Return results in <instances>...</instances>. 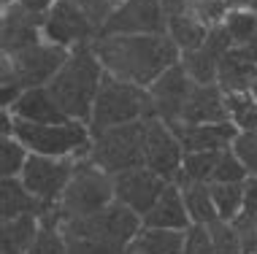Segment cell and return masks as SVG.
<instances>
[{"label": "cell", "mask_w": 257, "mask_h": 254, "mask_svg": "<svg viewBox=\"0 0 257 254\" xmlns=\"http://www.w3.org/2000/svg\"><path fill=\"white\" fill-rule=\"evenodd\" d=\"M208 30H211V27H208L200 17H195L192 11L168 19V36L176 41V46L182 52H192V49H198V46H203L206 38H208Z\"/></svg>", "instance_id": "cell-25"}, {"label": "cell", "mask_w": 257, "mask_h": 254, "mask_svg": "<svg viewBox=\"0 0 257 254\" xmlns=\"http://www.w3.org/2000/svg\"><path fill=\"white\" fill-rule=\"evenodd\" d=\"M192 219L184 205V195L179 184H168L160 200L144 216V227H163V230H190Z\"/></svg>", "instance_id": "cell-20"}, {"label": "cell", "mask_w": 257, "mask_h": 254, "mask_svg": "<svg viewBox=\"0 0 257 254\" xmlns=\"http://www.w3.org/2000/svg\"><path fill=\"white\" fill-rule=\"evenodd\" d=\"M92 49L106 73L138 87H152L168 68L182 63V49L171 36H100Z\"/></svg>", "instance_id": "cell-1"}, {"label": "cell", "mask_w": 257, "mask_h": 254, "mask_svg": "<svg viewBox=\"0 0 257 254\" xmlns=\"http://www.w3.org/2000/svg\"><path fill=\"white\" fill-rule=\"evenodd\" d=\"M52 205L41 203L30 189L25 187V181L19 176H11V178H3L0 181V211H3V222L6 219H17V216H25V214H33V216H44Z\"/></svg>", "instance_id": "cell-21"}, {"label": "cell", "mask_w": 257, "mask_h": 254, "mask_svg": "<svg viewBox=\"0 0 257 254\" xmlns=\"http://www.w3.org/2000/svg\"><path fill=\"white\" fill-rule=\"evenodd\" d=\"M27 254H68V241L60 232V227H52V224L41 222V230H38L33 246L27 249Z\"/></svg>", "instance_id": "cell-33"}, {"label": "cell", "mask_w": 257, "mask_h": 254, "mask_svg": "<svg viewBox=\"0 0 257 254\" xmlns=\"http://www.w3.org/2000/svg\"><path fill=\"white\" fill-rule=\"evenodd\" d=\"M230 122L238 130H254L257 127V98L252 92H230L225 95Z\"/></svg>", "instance_id": "cell-30"}, {"label": "cell", "mask_w": 257, "mask_h": 254, "mask_svg": "<svg viewBox=\"0 0 257 254\" xmlns=\"http://www.w3.org/2000/svg\"><path fill=\"white\" fill-rule=\"evenodd\" d=\"M11 135L30 149V154H46V157H81L89 154V143L92 133L84 122H62V125H36V122H25L14 116Z\"/></svg>", "instance_id": "cell-7"}, {"label": "cell", "mask_w": 257, "mask_h": 254, "mask_svg": "<svg viewBox=\"0 0 257 254\" xmlns=\"http://www.w3.org/2000/svg\"><path fill=\"white\" fill-rule=\"evenodd\" d=\"M141 227H144V216L136 214L130 205L114 200L106 208L95 211L89 216L62 222L60 232L65 238H95V241H106V243H116V246L130 249V243L136 241Z\"/></svg>", "instance_id": "cell-8"}, {"label": "cell", "mask_w": 257, "mask_h": 254, "mask_svg": "<svg viewBox=\"0 0 257 254\" xmlns=\"http://www.w3.org/2000/svg\"><path fill=\"white\" fill-rule=\"evenodd\" d=\"M227 36L233 38V46H244L257 36V11L254 9H233L222 19Z\"/></svg>", "instance_id": "cell-29"}, {"label": "cell", "mask_w": 257, "mask_h": 254, "mask_svg": "<svg viewBox=\"0 0 257 254\" xmlns=\"http://www.w3.org/2000/svg\"><path fill=\"white\" fill-rule=\"evenodd\" d=\"M252 95H254V98H257V81H254V87H252Z\"/></svg>", "instance_id": "cell-40"}, {"label": "cell", "mask_w": 257, "mask_h": 254, "mask_svg": "<svg viewBox=\"0 0 257 254\" xmlns=\"http://www.w3.org/2000/svg\"><path fill=\"white\" fill-rule=\"evenodd\" d=\"M95 36H98V30H95V25L89 22V17L76 0H57L46 14L44 38L57 46L73 49L79 44L95 41Z\"/></svg>", "instance_id": "cell-12"}, {"label": "cell", "mask_w": 257, "mask_h": 254, "mask_svg": "<svg viewBox=\"0 0 257 254\" xmlns=\"http://www.w3.org/2000/svg\"><path fill=\"white\" fill-rule=\"evenodd\" d=\"M179 187H182L184 205H187V211H190L192 224H214L217 222L219 211H217L214 197H211V184L184 181V184H179Z\"/></svg>", "instance_id": "cell-24"}, {"label": "cell", "mask_w": 257, "mask_h": 254, "mask_svg": "<svg viewBox=\"0 0 257 254\" xmlns=\"http://www.w3.org/2000/svg\"><path fill=\"white\" fill-rule=\"evenodd\" d=\"M187 230H163L141 227L136 241L130 243V254H184Z\"/></svg>", "instance_id": "cell-22"}, {"label": "cell", "mask_w": 257, "mask_h": 254, "mask_svg": "<svg viewBox=\"0 0 257 254\" xmlns=\"http://www.w3.org/2000/svg\"><path fill=\"white\" fill-rule=\"evenodd\" d=\"M182 122H187V125L230 122L225 89H222L219 84H192V92H190V98H187Z\"/></svg>", "instance_id": "cell-17"}, {"label": "cell", "mask_w": 257, "mask_h": 254, "mask_svg": "<svg viewBox=\"0 0 257 254\" xmlns=\"http://www.w3.org/2000/svg\"><path fill=\"white\" fill-rule=\"evenodd\" d=\"M76 157H46V154H30L27 165L22 170L25 187L38 197L41 203L54 205L62 197L68 181L76 170Z\"/></svg>", "instance_id": "cell-9"}, {"label": "cell", "mask_w": 257, "mask_h": 254, "mask_svg": "<svg viewBox=\"0 0 257 254\" xmlns=\"http://www.w3.org/2000/svg\"><path fill=\"white\" fill-rule=\"evenodd\" d=\"M30 160V149L25 146L17 135H3L0 138V176H22V170Z\"/></svg>", "instance_id": "cell-27"}, {"label": "cell", "mask_w": 257, "mask_h": 254, "mask_svg": "<svg viewBox=\"0 0 257 254\" xmlns=\"http://www.w3.org/2000/svg\"><path fill=\"white\" fill-rule=\"evenodd\" d=\"M76 3H79L81 9H84V14L89 17V22H92V25H95V30L100 33V27L108 22L111 14L119 9L124 0H76ZM95 38H98V36H95Z\"/></svg>", "instance_id": "cell-34"}, {"label": "cell", "mask_w": 257, "mask_h": 254, "mask_svg": "<svg viewBox=\"0 0 257 254\" xmlns=\"http://www.w3.org/2000/svg\"><path fill=\"white\" fill-rule=\"evenodd\" d=\"M103 76H106V71H103L98 54L92 49V41H89V44L73 46L65 65L60 68L57 76L46 87H49V92L54 95L57 106L65 111L68 119L89 125L92 106H95V98H98V89L103 84Z\"/></svg>", "instance_id": "cell-2"}, {"label": "cell", "mask_w": 257, "mask_h": 254, "mask_svg": "<svg viewBox=\"0 0 257 254\" xmlns=\"http://www.w3.org/2000/svg\"><path fill=\"white\" fill-rule=\"evenodd\" d=\"M71 49L57 46L52 41H41L25 52L11 57L3 54V73H0V92H3V108H9L25 89L46 87L65 65Z\"/></svg>", "instance_id": "cell-4"}, {"label": "cell", "mask_w": 257, "mask_h": 254, "mask_svg": "<svg viewBox=\"0 0 257 254\" xmlns=\"http://www.w3.org/2000/svg\"><path fill=\"white\" fill-rule=\"evenodd\" d=\"M114 176H108L106 170H100L98 165L81 157L76 162V170L68 181L65 192L57 203L41 216L44 224H52V227H60L68 219H79V216H89L95 211L106 208L108 203H114Z\"/></svg>", "instance_id": "cell-3"}, {"label": "cell", "mask_w": 257, "mask_h": 254, "mask_svg": "<svg viewBox=\"0 0 257 254\" xmlns=\"http://www.w3.org/2000/svg\"><path fill=\"white\" fill-rule=\"evenodd\" d=\"M257 81V63L249 57L244 46H233L222 54L219 71H217V84L225 89V95L230 92H252Z\"/></svg>", "instance_id": "cell-19"}, {"label": "cell", "mask_w": 257, "mask_h": 254, "mask_svg": "<svg viewBox=\"0 0 257 254\" xmlns=\"http://www.w3.org/2000/svg\"><path fill=\"white\" fill-rule=\"evenodd\" d=\"M11 116L25 122H36V125H62L71 122L65 116V111L57 106L54 95L49 92V87H36V89H25L17 100L9 106Z\"/></svg>", "instance_id": "cell-18"}, {"label": "cell", "mask_w": 257, "mask_h": 254, "mask_svg": "<svg viewBox=\"0 0 257 254\" xmlns=\"http://www.w3.org/2000/svg\"><path fill=\"white\" fill-rule=\"evenodd\" d=\"M41 230V219L33 214L6 219L0 224V254H27Z\"/></svg>", "instance_id": "cell-23"}, {"label": "cell", "mask_w": 257, "mask_h": 254, "mask_svg": "<svg viewBox=\"0 0 257 254\" xmlns=\"http://www.w3.org/2000/svg\"><path fill=\"white\" fill-rule=\"evenodd\" d=\"M184 254H214L211 230H208V224H190V230H187V241H184Z\"/></svg>", "instance_id": "cell-37"}, {"label": "cell", "mask_w": 257, "mask_h": 254, "mask_svg": "<svg viewBox=\"0 0 257 254\" xmlns=\"http://www.w3.org/2000/svg\"><path fill=\"white\" fill-rule=\"evenodd\" d=\"M144 165L149 170H155L165 178V181L176 184L182 176L184 165V146L176 138V133L165 125L163 119L152 116L147 119V143H144Z\"/></svg>", "instance_id": "cell-11"}, {"label": "cell", "mask_w": 257, "mask_h": 254, "mask_svg": "<svg viewBox=\"0 0 257 254\" xmlns=\"http://www.w3.org/2000/svg\"><path fill=\"white\" fill-rule=\"evenodd\" d=\"M14 3L25 6V9L33 11V14H49V9L57 3V0H14Z\"/></svg>", "instance_id": "cell-38"}, {"label": "cell", "mask_w": 257, "mask_h": 254, "mask_svg": "<svg viewBox=\"0 0 257 254\" xmlns=\"http://www.w3.org/2000/svg\"><path fill=\"white\" fill-rule=\"evenodd\" d=\"M68 254H130V249L106 241H95V238H65Z\"/></svg>", "instance_id": "cell-36"}, {"label": "cell", "mask_w": 257, "mask_h": 254, "mask_svg": "<svg viewBox=\"0 0 257 254\" xmlns=\"http://www.w3.org/2000/svg\"><path fill=\"white\" fill-rule=\"evenodd\" d=\"M192 84H195V81L190 79V73H187V68L182 63L168 68V71L149 87L157 119H163L165 125L182 122V114H184L187 98H190V92H192Z\"/></svg>", "instance_id": "cell-14"}, {"label": "cell", "mask_w": 257, "mask_h": 254, "mask_svg": "<svg viewBox=\"0 0 257 254\" xmlns=\"http://www.w3.org/2000/svg\"><path fill=\"white\" fill-rule=\"evenodd\" d=\"M144 143H147V119L127 122L92 135L87 160L108 176H116L122 170H133L144 165Z\"/></svg>", "instance_id": "cell-6"}, {"label": "cell", "mask_w": 257, "mask_h": 254, "mask_svg": "<svg viewBox=\"0 0 257 254\" xmlns=\"http://www.w3.org/2000/svg\"><path fill=\"white\" fill-rule=\"evenodd\" d=\"M217 162H219V152H187L184 165H182V176H179L176 184H184V181L211 184Z\"/></svg>", "instance_id": "cell-26"}, {"label": "cell", "mask_w": 257, "mask_h": 254, "mask_svg": "<svg viewBox=\"0 0 257 254\" xmlns=\"http://www.w3.org/2000/svg\"><path fill=\"white\" fill-rule=\"evenodd\" d=\"M244 49L249 52V57H252L254 63H257V36H254L252 41H249V44H244Z\"/></svg>", "instance_id": "cell-39"}, {"label": "cell", "mask_w": 257, "mask_h": 254, "mask_svg": "<svg viewBox=\"0 0 257 254\" xmlns=\"http://www.w3.org/2000/svg\"><path fill=\"white\" fill-rule=\"evenodd\" d=\"M211 197L214 205L219 211V219L233 222L244 208V181H233V184H211Z\"/></svg>", "instance_id": "cell-28"}, {"label": "cell", "mask_w": 257, "mask_h": 254, "mask_svg": "<svg viewBox=\"0 0 257 254\" xmlns=\"http://www.w3.org/2000/svg\"><path fill=\"white\" fill-rule=\"evenodd\" d=\"M176 138L182 141L187 152H222L230 149L235 135L241 133L233 122H214V125H187V122H173L168 125Z\"/></svg>", "instance_id": "cell-16"}, {"label": "cell", "mask_w": 257, "mask_h": 254, "mask_svg": "<svg viewBox=\"0 0 257 254\" xmlns=\"http://www.w3.org/2000/svg\"><path fill=\"white\" fill-rule=\"evenodd\" d=\"M254 254H257V251H254Z\"/></svg>", "instance_id": "cell-41"}, {"label": "cell", "mask_w": 257, "mask_h": 254, "mask_svg": "<svg viewBox=\"0 0 257 254\" xmlns=\"http://www.w3.org/2000/svg\"><path fill=\"white\" fill-rule=\"evenodd\" d=\"M155 116V103H152L149 87H138L130 81H122L106 73L98 89V98L92 106V119H89V133L127 125V122H141Z\"/></svg>", "instance_id": "cell-5"}, {"label": "cell", "mask_w": 257, "mask_h": 254, "mask_svg": "<svg viewBox=\"0 0 257 254\" xmlns=\"http://www.w3.org/2000/svg\"><path fill=\"white\" fill-rule=\"evenodd\" d=\"M168 36V19L163 11V0H124L100 27V36Z\"/></svg>", "instance_id": "cell-10"}, {"label": "cell", "mask_w": 257, "mask_h": 254, "mask_svg": "<svg viewBox=\"0 0 257 254\" xmlns=\"http://www.w3.org/2000/svg\"><path fill=\"white\" fill-rule=\"evenodd\" d=\"M46 14H33L19 3L3 6V22H0V38H3V54L11 57L30 46L41 44L44 38Z\"/></svg>", "instance_id": "cell-15"}, {"label": "cell", "mask_w": 257, "mask_h": 254, "mask_svg": "<svg viewBox=\"0 0 257 254\" xmlns=\"http://www.w3.org/2000/svg\"><path fill=\"white\" fill-rule=\"evenodd\" d=\"M171 181H165L160 173L149 170L147 165L133 168V170H122L114 176V197L124 205L136 211V214L147 216L152 211V205L160 200V195L165 192Z\"/></svg>", "instance_id": "cell-13"}, {"label": "cell", "mask_w": 257, "mask_h": 254, "mask_svg": "<svg viewBox=\"0 0 257 254\" xmlns=\"http://www.w3.org/2000/svg\"><path fill=\"white\" fill-rule=\"evenodd\" d=\"M233 152L241 157V162L249 168V173H257V127L254 130H241L233 141Z\"/></svg>", "instance_id": "cell-35"}, {"label": "cell", "mask_w": 257, "mask_h": 254, "mask_svg": "<svg viewBox=\"0 0 257 254\" xmlns=\"http://www.w3.org/2000/svg\"><path fill=\"white\" fill-rule=\"evenodd\" d=\"M211 230V243H214V254H244V243L241 235L235 232V227L225 219H217L214 224H208Z\"/></svg>", "instance_id": "cell-32"}, {"label": "cell", "mask_w": 257, "mask_h": 254, "mask_svg": "<svg viewBox=\"0 0 257 254\" xmlns=\"http://www.w3.org/2000/svg\"><path fill=\"white\" fill-rule=\"evenodd\" d=\"M252 176L249 168L241 162V157L230 149H222L219 152V162H217V170H214V178L211 184H233V181H246Z\"/></svg>", "instance_id": "cell-31"}]
</instances>
